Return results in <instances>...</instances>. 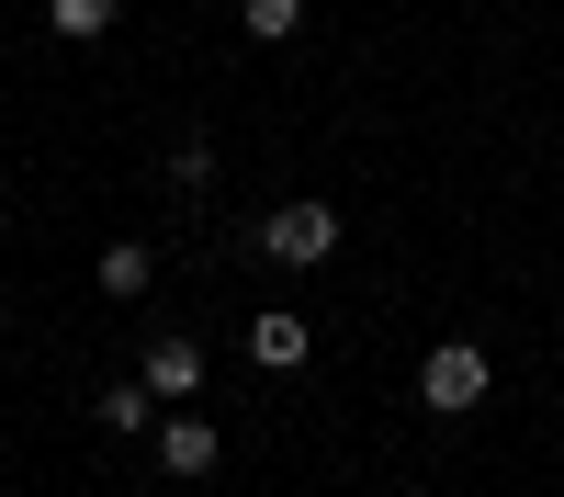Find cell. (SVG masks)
I'll return each mask as SVG.
<instances>
[{
    "label": "cell",
    "instance_id": "1",
    "mask_svg": "<svg viewBox=\"0 0 564 497\" xmlns=\"http://www.w3.org/2000/svg\"><path fill=\"white\" fill-rule=\"evenodd\" d=\"M486 396H497V361L475 339H441L430 361H417V407H430V419H475Z\"/></svg>",
    "mask_w": 564,
    "mask_h": 497
},
{
    "label": "cell",
    "instance_id": "2",
    "mask_svg": "<svg viewBox=\"0 0 564 497\" xmlns=\"http://www.w3.org/2000/svg\"><path fill=\"white\" fill-rule=\"evenodd\" d=\"M339 238H350V215H339V204H271V215H260V249H271L282 271L339 260Z\"/></svg>",
    "mask_w": 564,
    "mask_h": 497
},
{
    "label": "cell",
    "instance_id": "3",
    "mask_svg": "<svg viewBox=\"0 0 564 497\" xmlns=\"http://www.w3.org/2000/svg\"><path fill=\"white\" fill-rule=\"evenodd\" d=\"M135 374H148L159 407H193V396H204V339H193V328H159L148 350H135Z\"/></svg>",
    "mask_w": 564,
    "mask_h": 497
},
{
    "label": "cell",
    "instance_id": "4",
    "mask_svg": "<svg viewBox=\"0 0 564 497\" xmlns=\"http://www.w3.org/2000/svg\"><path fill=\"white\" fill-rule=\"evenodd\" d=\"M249 361H260V374H305V361H316V328H305L294 305H260V316H249Z\"/></svg>",
    "mask_w": 564,
    "mask_h": 497
},
{
    "label": "cell",
    "instance_id": "5",
    "mask_svg": "<svg viewBox=\"0 0 564 497\" xmlns=\"http://www.w3.org/2000/svg\"><path fill=\"white\" fill-rule=\"evenodd\" d=\"M148 452H159V475H215V419H193V407H159Z\"/></svg>",
    "mask_w": 564,
    "mask_h": 497
},
{
    "label": "cell",
    "instance_id": "6",
    "mask_svg": "<svg viewBox=\"0 0 564 497\" xmlns=\"http://www.w3.org/2000/svg\"><path fill=\"white\" fill-rule=\"evenodd\" d=\"M148 283H159V249H148V238H113V249H102V294H113V305H135Z\"/></svg>",
    "mask_w": 564,
    "mask_h": 497
},
{
    "label": "cell",
    "instance_id": "7",
    "mask_svg": "<svg viewBox=\"0 0 564 497\" xmlns=\"http://www.w3.org/2000/svg\"><path fill=\"white\" fill-rule=\"evenodd\" d=\"M113 12H124V0H45V34H57V45H102Z\"/></svg>",
    "mask_w": 564,
    "mask_h": 497
},
{
    "label": "cell",
    "instance_id": "8",
    "mask_svg": "<svg viewBox=\"0 0 564 497\" xmlns=\"http://www.w3.org/2000/svg\"><path fill=\"white\" fill-rule=\"evenodd\" d=\"M102 430H113V441H148V430H159V396H148V374H135V385H102Z\"/></svg>",
    "mask_w": 564,
    "mask_h": 497
},
{
    "label": "cell",
    "instance_id": "9",
    "mask_svg": "<svg viewBox=\"0 0 564 497\" xmlns=\"http://www.w3.org/2000/svg\"><path fill=\"white\" fill-rule=\"evenodd\" d=\"M238 34L249 45H294L305 34V0H238Z\"/></svg>",
    "mask_w": 564,
    "mask_h": 497
},
{
    "label": "cell",
    "instance_id": "10",
    "mask_svg": "<svg viewBox=\"0 0 564 497\" xmlns=\"http://www.w3.org/2000/svg\"><path fill=\"white\" fill-rule=\"evenodd\" d=\"M170 181H181V193H204V181H215V136H181V148H170Z\"/></svg>",
    "mask_w": 564,
    "mask_h": 497
}]
</instances>
